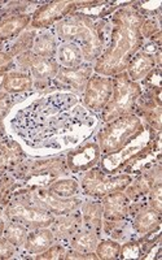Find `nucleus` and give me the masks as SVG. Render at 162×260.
Wrapping results in <instances>:
<instances>
[{
    "mask_svg": "<svg viewBox=\"0 0 162 260\" xmlns=\"http://www.w3.org/2000/svg\"><path fill=\"white\" fill-rule=\"evenodd\" d=\"M95 124V116L69 92L39 98L18 110L9 122L29 147L52 150L77 145Z\"/></svg>",
    "mask_w": 162,
    "mask_h": 260,
    "instance_id": "1",
    "label": "nucleus"
},
{
    "mask_svg": "<svg viewBox=\"0 0 162 260\" xmlns=\"http://www.w3.org/2000/svg\"><path fill=\"white\" fill-rule=\"evenodd\" d=\"M142 18L130 9H122L115 15L114 27L109 47L96 64V72L101 74H117L129 67L142 46Z\"/></svg>",
    "mask_w": 162,
    "mask_h": 260,
    "instance_id": "2",
    "label": "nucleus"
},
{
    "mask_svg": "<svg viewBox=\"0 0 162 260\" xmlns=\"http://www.w3.org/2000/svg\"><path fill=\"white\" fill-rule=\"evenodd\" d=\"M56 34L61 41L79 46L85 59L92 60L99 55L101 38L91 20L83 15L70 16L60 21L56 25Z\"/></svg>",
    "mask_w": 162,
    "mask_h": 260,
    "instance_id": "3",
    "label": "nucleus"
},
{
    "mask_svg": "<svg viewBox=\"0 0 162 260\" xmlns=\"http://www.w3.org/2000/svg\"><path fill=\"white\" fill-rule=\"evenodd\" d=\"M142 133L143 125L140 118L134 115H125L109 121L99 132L97 145L103 154H114Z\"/></svg>",
    "mask_w": 162,
    "mask_h": 260,
    "instance_id": "4",
    "label": "nucleus"
},
{
    "mask_svg": "<svg viewBox=\"0 0 162 260\" xmlns=\"http://www.w3.org/2000/svg\"><path fill=\"white\" fill-rule=\"evenodd\" d=\"M140 91V86L130 80L129 76H118L115 81H113L112 96L108 104L104 107V120L109 122L117 117L129 115L135 106Z\"/></svg>",
    "mask_w": 162,
    "mask_h": 260,
    "instance_id": "5",
    "label": "nucleus"
},
{
    "mask_svg": "<svg viewBox=\"0 0 162 260\" xmlns=\"http://www.w3.org/2000/svg\"><path fill=\"white\" fill-rule=\"evenodd\" d=\"M130 182L131 177L127 175L112 177L101 171H91L83 178L82 187L86 194L92 197H106L112 192L124 190Z\"/></svg>",
    "mask_w": 162,
    "mask_h": 260,
    "instance_id": "6",
    "label": "nucleus"
},
{
    "mask_svg": "<svg viewBox=\"0 0 162 260\" xmlns=\"http://www.w3.org/2000/svg\"><path fill=\"white\" fill-rule=\"evenodd\" d=\"M113 92V80L95 76L87 81L83 103L89 111H101L108 104Z\"/></svg>",
    "mask_w": 162,
    "mask_h": 260,
    "instance_id": "7",
    "label": "nucleus"
},
{
    "mask_svg": "<svg viewBox=\"0 0 162 260\" xmlns=\"http://www.w3.org/2000/svg\"><path fill=\"white\" fill-rule=\"evenodd\" d=\"M6 215L12 221H18L24 225H35L39 228H46L55 221L53 215L48 211L34 206H24L21 203L9 206L6 211Z\"/></svg>",
    "mask_w": 162,
    "mask_h": 260,
    "instance_id": "8",
    "label": "nucleus"
},
{
    "mask_svg": "<svg viewBox=\"0 0 162 260\" xmlns=\"http://www.w3.org/2000/svg\"><path fill=\"white\" fill-rule=\"evenodd\" d=\"M100 155L101 151L97 142H86L75 150L69 151L66 164L73 173L90 171L99 162Z\"/></svg>",
    "mask_w": 162,
    "mask_h": 260,
    "instance_id": "9",
    "label": "nucleus"
},
{
    "mask_svg": "<svg viewBox=\"0 0 162 260\" xmlns=\"http://www.w3.org/2000/svg\"><path fill=\"white\" fill-rule=\"evenodd\" d=\"M32 202H38L35 207L43 208L51 213L57 215H66L78 207L77 199H66L59 198L53 195L50 190L36 189L30 192Z\"/></svg>",
    "mask_w": 162,
    "mask_h": 260,
    "instance_id": "10",
    "label": "nucleus"
},
{
    "mask_svg": "<svg viewBox=\"0 0 162 260\" xmlns=\"http://www.w3.org/2000/svg\"><path fill=\"white\" fill-rule=\"evenodd\" d=\"M75 3L71 2H53V3L46 4L34 13L32 17V26L34 27H48L52 24L62 20L65 16H68Z\"/></svg>",
    "mask_w": 162,
    "mask_h": 260,
    "instance_id": "11",
    "label": "nucleus"
},
{
    "mask_svg": "<svg viewBox=\"0 0 162 260\" xmlns=\"http://www.w3.org/2000/svg\"><path fill=\"white\" fill-rule=\"evenodd\" d=\"M139 137H136V141H131L127 146H125L122 150L117 151L114 154L106 155L103 159V168L104 171H106L108 173H114L117 169H119V167H122L124 164H126L129 160H131L133 157H136L138 155L142 154V151L147 150L148 143L145 139L144 142L138 143Z\"/></svg>",
    "mask_w": 162,
    "mask_h": 260,
    "instance_id": "12",
    "label": "nucleus"
},
{
    "mask_svg": "<svg viewBox=\"0 0 162 260\" xmlns=\"http://www.w3.org/2000/svg\"><path fill=\"white\" fill-rule=\"evenodd\" d=\"M103 213L109 221H119L129 213V198L121 191L106 195L103 204Z\"/></svg>",
    "mask_w": 162,
    "mask_h": 260,
    "instance_id": "13",
    "label": "nucleus"
},
{
    "mask_svg": "<svg viewBox=\"0 0 162 260\" xmlns=\"http://www.w3.org/2000/svg\"><path fill=\"white\" fill-rule=\"evenodd\" d=\"M90 73L91 69L90 67H78V68H60L56 74V80L61 82L62 85L70 86L77 91H83L87 85V81L90 80Z\"/></svg>",
    "mask_w": 162,
    "mask_h": 260,
    "instance_id": "14",
    "label": "nucleus"
},
{
    "mask_svg": "<svg viewBox=\"0 0 162 260\" xmlns=\"http://www.w3.org/2000/svg\"><path fill=\"white\" fill-rule=\"evenodd\" d=\"M25 65H29L31 73L36 81H48L56 77L60 67L56 59H46V57H30Z\"/></svg>",
    "mask_w": 162,
    "mask_h": 260,
    "instance_id": "15",
    "label": "nucleus"
},
{
    "mask_svg": "<svg viewBox=\"0 0 162 260\" xmlns=\"http://www.w3.org/2000/svg\"><path fill=\"white\" fill-rule=\"evenodd\" d=\"M53 241H55V236L52 232L46 228H39L36 231L27 234L24 243L25 250L32 255L42 254L53 245Z\"/></svg>",
    "mask_w": 162,
    "mask_h": 260,
    "instance_id": "16",
    "label": "nucleus"
},
{
    "mask_svg": "<svg viewBox=\"0 0 162 260\" xmlns=\"http://www.w3.org/2000/svg\"><path fill=\"white\" fill-rule=\"evenodd\" d=\"M56 55L57 62L62 65V68H78L83 61V52L80 47L75 43H70V42H66V43L59 46Z\"/></svg>",
    "mask_w": 162,
    "mask_h": 260,
    "instance_id": "17",
    "label": "nucleus"
},
{
    "mask_svg": "<svg viewBox=\"0 0 162 260\" xmlns=\"http://www.w3.org/2000/svg\"><path fill=\"white\" fill-rule=\"evenodd\" d=\"M32 87V78L25 72H9L3 80V90L12 94L29 91Z\"/></svg>",
    "mask_w": 162,
    "mask_h": 260,
    "instance_id": "18",
    "label": "nucleus"
},
{
    "mask_svg": "<svg viewBox=\"0 0 162 260\" xmlns=\"http://www.w3.org/2000/svg\"><path fill=\"white\" fill-rule=\"evenodd\" d=\"M154 59L152 55L148 53H139L133 57L129 64V78L134 82L142 80L153 69Z\"/></svg>",
    "mask_w": 162,
    "mask_h": 260,
    "instance_id": "19",
    "label": "nucleus"
},
{
    "mask_svg": "<svg viewBox=\"0 0 162 260\" xmlns=\"http://www.w3.org/2000/svg\"><path fill=\"white\" fill-rule=\"evenodd\" d=\"M52 224V233L53 236H55V238L66 240V238H70V237L79 229L80 216L78 215V213H73V215L66 213V216H64V217H61V219L59 220H55Z\"/></svg>",
    "mask_w": 162,
    "mask_h": 260,
    "instance_id": "20",
    "label": "nucleus"
},
{
    "mask_svg": "<svg viewBox=\"0 0 162 260\" xmlns=\"http://www.w3.org/2000/svg\"><path fill=\"white\" fill-rule=\"evenodd\" d=\"M70 246L80 254L94 251V250H96L97 246V233L90 231V229H86V231L78 229L70 237Z\"/></svg>",
    "mask_w": 162,
    "mask_h": 260,
    "instance_id": "21",
    "label": "nucleus"
},
{
    "mask_svg": "<svg viewBox=\"0 0 162 260\" xmlns=\"http://www.w3.org/2000/svg\"><path fill=\"white\" fill-rule=\"evenodd\" d=\"M32 48H34L35 56L51 59L56 55V38L51 32H42V34L36 36V38L32 42Z\"/></svg>",
    "mask_w": 162,
    "mask_h": 260,
    "instance_id": "22",
    "label": "nucleus"
},
{
    "mask_svg": "<svg viewBox=\"0 0 162 260\" xmlns=\"http://www.w3.org/2000/svg\"><path fill=\"white\" fill-rule=\"evenodd\" d=\"M83 221L87 229L97 232L101 226V215H103V204L100 202H86L83 206Z\"/></svg>",
    "mask_w": 162,
    "mask_h": 260,
    "instance_id": "23",
    "label": "nucleus"
},
{
    "mask_svg": "<svg viewBox=\"0 0 162 260\" xmlns=\"http://www.w3.org/2000/svg\"><path fill=\"white\" fill-rule=\"evenodd\" d=\"M159 220H161V216L156 210H153V208L152 210H144L135 217L134 229L139 234L150 233L156 228L159 226Z\"/></svg>",
    "mask_w": 162,
    "mask_h": 260,
    "instance_id": "24",
    "label": "nucleus"
},
{
    "mask_svg": "<svg viewBox=\"0 0 162 260\" xmlns=\"http://www.w3.org/2000/svg\"><path fill=\"white\" fill-rule=\"evenodd\" d=\"M29 21L30 16L21 15L13 16V17L7 18L3 22H0V42L17 36L21 30H24L26 27V25L29 24Z\"/></svg>",
    "mask_w": 162,
    "mask_h": 260,
    "instance_id": "25",
    "label": "nucleus"
},
{
    "mask_svg": "<svg viewBox=\"0 0 162 260\" xmlns=\"http://www.w3.org/2000/svg\"><path fill=\"white\" fill-rule=\"evenodd\" d=\"M4 238L7 241L12 243L13 246L18 247V246L24 245L25 240L27 237V229L26 225L21 224L18 221H12L9 225H7L4 229Z\"/></svg>",
    "mask_w": 162,
    "mask_h": 260,
    "instance_id": "26",
    "label": "nucleus"
},
{
    "mask_svg": "<svg viewBox=\"0 0 162 260\" xmlns=\"http://www.w3.org/2000/svg\"><path fill=\"white\" fill-rule=\"evenodd\" d=\"M48 190L59 198H70L77 194L79 185L75 180H60L51 183Z\"/></svg>",
    "mask_w": 162,
    "mask_h": 260,
    "instance_id": "27",
    "label": "nucleus"
},
{
    "mask_svg": "<svg viewBox=\"0 0 162 260\" xmlns=\"http://www.w3.org/2000/svg\"><path fill=\"white\" fill-rule=\"evenodd\" d=\"M96 254L99 259H115L121 254V245L113 241H103L97 243Z\"/></svg>",
    "mask_w": 162,
    "mask_h": 260,
    "instance_id": "28",
    "label": "nucleus"
},
{
    "mask_svg": "<svg viewBox=\"0 0 162 260\" xmlns=\"http://www.w3.org/2000/svg\"><path fill=\"white\" fill-rule=\"evenodd\" d=\"M66 251L62 246L52 245L50 248H47L45 252H42V255L36 256L38 259H64Z\"/></svg>",
    "mask_w": 162,
    "mask_h": 260,
    "instance_id": "29",
    "label": "nucleus"
},
{
    "mask_svg": "<svg viewBox=\"0 0 162 260\" xmlns=\"http://www.w3.org/2000/svg\"><path fill=\"white\" fill-rule=\"evenodd\" d=\"M15 247L12 243L7 241L6 238L0 237V259H9L15 255Z\"/></svg>",
    "mask_w": 162,
    "mask_h": 260,
    "instance_id": "30",
    "label": "nucleus"
},
{
    "mask_svg": "<svg viewBox=\"0 0 162 260\" xmlns=\"http://www.w3.org/2000/svg\"><path fill=\"white\" fill-rule=\"evenodd\" d=\"M140 254V247L136 243H129L125 247H121V257H139Z\"/></svg>",
    "mask_w": 162,
    "mask_h": 260,
    "instance_id": "31",
    "label": "nucleus"
},
{
    "mask_svg": "<svg viewBox=\"0 0 162 260\" xmlns=\"http://www.w3.org/2000/svg\"><path fill=\"white\" fill-rule=\"evenodd\" d=\"M30 46H32V34H26L13 46V53L22 52V51L26 50Z\"/></svg>",
    "mask_w": 162,
    "mask_h": 260,
    "instance_id": "32",
    "label": "nucleus"
},
{
    "mask_svg": "<svg viewBox=\"0 0 162 260\" xmlns=\"http://www.w3.org/2000/svg\"><path fill=\"white\" fill-rule=\"evenodd\" d=\"M150 204L152 208L157 212H161V186L157 185L154 189H152V195H150Z\"/></svg>",
    "mask_w": 162,
    "mask_h": 260,
    "instance_id": "33",
    "label": "nucleus"
},
{
    "mask_svg": "<svg viewBox=\"0 0 162 260\" xmlns=\"http://www.w3.org/2000/svg\"><path fill=\"white\" fill-rule=\"evenodd\" d=\"M12 65H13L12 56L8 55V53L0 52V73L8 72L9 69L12 68Z\"/></svg>",
    "mask_w": 162,
    "mask_h": 260,
    "instance_id": "34",
    "label": "nucleus"
},
{
    "mask_svg": "<svg viewBox=\"0 0 162 260\" xmlns=\"http://www.w3.org/2000/svg\"><path fill=\"white\" fill-rule=\"evenodd\" d=\"M4 229H6V222H4V219L2 217V213H0V236L4 233Z\"/></svg>",
    "mask_w": 162,
    "mask_h": 260,
    "instance_id": "35",
    "label": "nucleus"
},
{
    "mask_svg": "<svg viewBox=\"0 0 162 260\" xmlns=\"http://www.w3.org/2000/svg\"><path fill=\"white\" fill-rule=\"evenodd\" d=\"M2 195H3V192H2V187H0V199H2Z\"/></svg>",
    "mask_w": 162,
    "mask_h": 260,
    "instance_id": "36",
    "label": "nucleus"
}]
</instances>
